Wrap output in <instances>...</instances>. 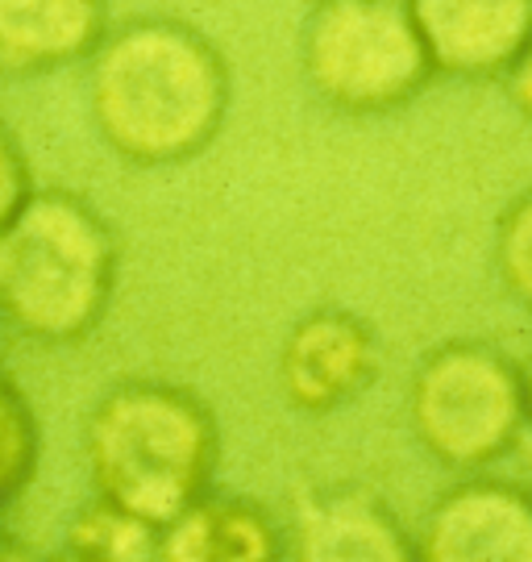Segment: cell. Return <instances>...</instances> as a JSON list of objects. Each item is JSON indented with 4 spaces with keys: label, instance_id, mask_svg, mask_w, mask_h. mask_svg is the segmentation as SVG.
I'll use <instances>...</instances> for the list:
<instances>
[{
    "label": "cell",
    "instance_id": "cell-1",
    "mask_svg": "<svg viewBox=\"0 0 532 562\" xmlns=\"http://www.w3.org/2000/svg\"><path fill=\"white\" fill-rule=\"evenodd\" d=\"M234 101L229 63L196 25L146 18L104 42L92 80L100 134L134 162L162 167L208 150Z\"/></svg>",
    "mask_w": 532,
    "mask_h": 562
},
{
    "label": "cell",
    "instance_id": "cell-2",
    "mask_svg": "<svg viewBox=\"0 0 532 562\" xmlns=\"http://www.w3.org/2000/svg\"><path fill=\"white\" fill-rule=\"evenodd\" d=\"M217 459L213 408L179 383H121L88 422V462L100 504L150 529H167L208 496Z\"/></svg>",
    "mask_w": 532,
    "mask_h": 562
},
{
    "label": "cell",
    "instance_id": "cell-3",
    "mask_svg": "<svg viewBox=\"0 0 532 562\" xmlns=\"http://www.w3.org/2000/svg\"><path fill=\"white\" fill-rule=\"evenodd\" d=\"M117 283L109 225L67 192L25 201L0 234V304L38 338L71 341L104 317Z\"/></svg>",
    "mask_w": 532,
    "mask_h": 562
},
{
    "label": "cell",
    "instance_id": "cell-4",
    "mask_svg": "<svg viewBox=\"0 0 532 562\" xmlns=\"http://www.w3.org/2000/svg\"><path fill=\"white\" fill-rule=\"evenodd\" d=\"M299 63L316 97L350 117L395 113L433 80L412 9L395 0L316 4L304 21Z\"/></svg>",
    "mask_w": 532,
    "mask_h": 562
},
{
    "label": "cell",
    "instance_id": "cell-5",
    "mask_svg": "<svg viewBox=\"0 0 532 562\" xmlns=\"http://www.w3.org/2000/svg\"><path fill=\"white\" fill-rule=\"evenodd\" d=\"M416 442L450 471H483L524 434V387L512 355L478 338L433 346L408 387Z\"/></svg>",
    "mask_w": 532,
    "mask_h": 562
},
{
    "label": "cell",
    "instance_id": "cell-6",
    "mask_svg": "<svg viewBox=\"0 0 532 562\" xmlns=\"http://www.w3.org/2000/svg\"><path fill=\"white\" fill-rule=\"evenodd\" d=\"M383 367L375 325L341 304H320L292 325L279 350V387L304 417H329L358 401Z\"/></svg>",
    "mask_w": 532,
    "mask_h": 562
},
{
    "label": "cell",
    "instance_id": "cell-7",
    "mask_svg": "<svg viewBox=\"0 0 532 562\" xmlns=\"http://www.w3.org/2000/svg\"><path fill=\"white\" fill-rule=\"evenodd\" d=\"M412 542L416 562H532V492L466 475L437 496Z\"/></svg>",
    "mask_w": 532,
    "mask_h": 562
},
{
    "label": "cell",
    "instance_id": "cell-8",
    "mask_svg": "<svg viewBox=\"0 0 532 562\" xmlns=\"http://www.w3.org/2000/svg\"><path fill=\"white\" fill-rule=\"evenodd\" d=\"M408 9L433 76L503 80L532 42V0H416Z\"/></svg>",
    "mask_w": 532,
    "mask_h": 562
},
{
    "label": "cell",
    "instance_id": "cell-9",
    "mask_svg": "<svg viewBox=\"0 0 532 562\" xmlns=\"http://www.w3.org/2000/svg\"><path fill=\"white\" fill-rule=\"evenodd\" d=\"M292 562H416V542L371 487L333 483L299 504Z\"/></svg>",
    "mask_w": 532,
    "mask_h": 562
},
{
    "label": "cell",
    "instance_id": "cell-10",
    "mask_svg": "<svg viewBox=\"0 0 532 562\" xmlns=\"http://www.w3.org/2000/svg\"><path fill=\"white\" fill-rule=\"evenodd\" d=\"M158 562H283V529L258 501L208 492L158 529Z\"/></svg>",
    "mask_w": 532,
    "mask_h": 562
},
{
    "label": "cell",
    "instance_id": "cell-11",
    "mask_svg": "<svg viewBox=\"0 0 532 562\" xmlns=\"http://www.w3.org/2000/svg\"><path fill=\"white\" fill-rule=\"evenodd\" d=\"M104 34L100 4H0V50L13 59H76Z\"/></svg>",
    "mask_w": 532,
    "mask_h": 562
},
{
    "label": "cell",
    "instance_id": "cell-12",
    "mask_svg": "<svg viewBox=\"0 0 532 562\" xmlns=\"http://www.w3.org/2000/svg\"><path fill=\"white\" fill-rule=\"evenodd\" d=\"M59 562H158V529L100 504L88 517H79Z\"/></svg>",
    "mask_w": 532,
    "mask_h": 562
},
{
    "label": "cell",
    "instance_id": "cell-13",
    "mask_svg": "<svg viewBox=\"0 0 532 562\" xmlns=\"http://www.w3.org/2000/svg\"><path fill=\"white\" fill-rule=\"evenodd\" d=\"M495 267L503 288L532 313V188L520 192L495 225Z\"/></svg>",
    "mask_w": 532,
    "mask_h": 562
},
{
    "label": "cell",
    "instance_id": "cell-14",
    "mask_svg": "<svg viewBox=\"0 0 532 562\" xmlns=\"http://www.w3.org/2000/svg\"><path fill=\"white\" fill-rule=\"evenodd\" d=\"M21 209H25V167L18 146L0 134V234L18 222Z\"/></svg>",
    "mask_w": 532,
    "mask_h": 562
},
{
    "label": "cell",
    "instance_id": "cell-15",
    "mask_svg": "<svg viewBox=\"0 0 532 562\" xmlns=\"http://www.w3.org/2000/svg\"><path fill=\"white\" fill-rule=\"evenodd\" d=\"M503 88H508V97L512 104L532 121V42L524 46V55L508 67V76H503Z\"/></svg>",
    "mask_w": 532,
    "mask_h": 562
},
{
    "label": "cell",
    "instance_id": "cell-16",
    "mask_svg": "<svg viewBox=\"0 0 532 562\" xmlns=\"http://www.w3.org/2000/svg\"><path fill=\"white\" fill-rule=\"evenodd\" d=\"M520 367V387H524V422L532 425V350L524 362H516Z\"/></svg>",
    "mask_w": 532,
    "mask_h": 562
},
{
    "label": "cell",
    "instance_id": "cell-17",
    "mask_svg": "<svg viewBox=\"0 0 532 562\" xmlns=\"http://www.w3.org/2000/svg\"><path fill=\"white\" fill-rule=\"evenodd\" d=\"M0 562H30V554H21L13 546H0Z\"/></svg>",
    "mask_w": 532,
    "mask_h": 562
},
{
    "label": "cell",
    "instance_id": "cell-18",
    "mask_svg": "<svg viewBox=\"0 0 532 562\" xmlns=\"http://www.w3.org/2000/svg\"><path fill=\"white\" fill-rule=\"evenodd\" d=\"M529 492H532V487H529Z\"/></svg>",
    "mask_w": 532,
    "mask_h": 562
}]
</instances>
